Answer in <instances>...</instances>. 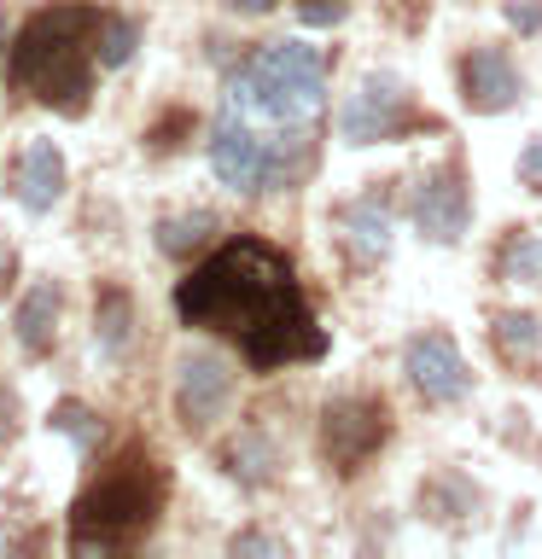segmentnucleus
<instances>
[{
	"mask_svg": "<svg viewBox=\"0 0 542 559\" xmlns=\"http://www.w3.org/2000/svg\"><path fill=\"white\" fill-rule=\"evenodd\" d=\"M12 192H17V204H24L30 216H47V210L64 199V157H59L52 140H30V146L17 152Z\"/></svg>",
	"mask_w": 542,
	"mask_h": 559,
	"instance_id": "nucleus-12",
	"label": "nucleus"
},
{
	"mask_svg": "<svg viewBox=\"0 0 542 559\" xmlns=\"http://www.w3.org/2000/svg\"><path fill=\"white\" fill-rule=\"evenodd\" d=\"M227 94H234L239 111H251L262 122L304 129V122H315V111L327 105V59L304 41H269L234 70Z\"/></svg>",
	"mask_w": 542,
	"mask_h": 559,
	"instance_id": "nucleus-3",
	"label": "nucleus"
},
{
	"mask_svg": "<svg viewBox=\"0 0 542 559\" xmlns=\"http://www.w3.org/2000/svg\"><path fill=\"white\" fill-rule=\"evenodd\" d=\"M461 87H467L472 111L496 117V111H514V105H519L525 76H519V64H514V52H507V47H472L467 70H461Z\"/></svg>",
	"mask_w": 542,
	"mask_h": 559,
	"instance_id": "nucleus-11",
	"label": "nucleus"
},
{
	"mask_svg": "<svg viewBox=\"0 0 542 559\" xmlns=\"http://www.w3.org/2000/svg\"><path fill=\"white\" fill-rule=\"evenodd\" d=\"M99 29H105V12L76 7V0L35 12L24 24V35L12 41V64H7L12 94H30V99H42L64 117L87 111V94H94L87 47H94Z\"/></svg>",
	"mask_w": 542,
	"mask_h": 559,
	"instance_id": "nucleus-2",
	"label": "nucleus"
},
{
	"mask_svg": "<svg viewBox=\"0 0 542 559\" xmlns=\"http://www.w3.org/2000/svg\"><path fill=\"white\" fill-rule=\"evenodd\" d=\"M350 17V0H297V24L304 29H339Z\"/></svg>",
	"mask_w": 542,
	"mask_h": 559,
	"instance_id": "nucleus-22",
	"label": "nucleus"
},
{
	"mask_svg": "<svg viewBox=\"0 0 542 559\" xmlns=\"http://www.w3.org/2000/svg\"><path fill=\"white\" fill-rule=\"evenodd\" d=\"M344 245H350V257L356 262H379L385 251H391V210L385 204H356L344 216Z\"/></svg>",
	"mask_w": 542,
	"mask_h": 559,
	"instance_id": "nucleus-14",
	"label": "nucleus"
},
{
	"mask_svg": "<svg viewBox=\"0 0 542 559\" xmlns=\"http://www.w3.org/2000/svg\"><path fill=\"white\" fill-rule=\"evenodd\" d=\"M157 501H164L157 472H146L140 461L129 466L117 461V472L94 478L70 507V548H111L122 536H140L152 524Z\"/></svg>",
	"mask_w": 542,
	"mask_h": 559,
	"instance_id": "nucleus-4",
	"label": "nucleus"
},
{
	"mask_svg": "<svg viewBox=\"0 0 542 559\" xmlns=\"http://www.w3.org/2000/svg\"><path fill=\"white\" fill-rule=\"evenodd\" d=\"M210 169H216V181L234 187V192H269L292 175V146L286 140H257L245 129L239 105L227 99V111L216 117V129H210Z\"/></svg>",
	"mask_w": 542,
	"mask_h": 559,
	"instance_id": "nucleus-5",
	"label": "nucleus"
},
{
	"mask_svg": "<svg viewBox=\"0 0 542 559\" xmlns=\"http://www.w3.org/2000/svg\"><path fill=\"white\" fill-rule=\"evenodd\" d=\"M12 431H17V396H12V391H0V443H7Z\"/></svg>",
	"mask_w": 542,
	"mask_h": 559,
	"instance_id": "nucleus-26",
	"label": "nucleus"
},
{
	"mask_svg": "<svg viewBox=\"0 0 542 559\" xmlns=\"http://www.w3.org/2000/svg\"><path fill=\"white\" fill-rule=\"evenodd\" d=\"M59 314H64L59 280H35L24 292V304H17V344H24L30 356H47L52 338H59Z\"/></svg>",
	"mask_w": 542,
	"mask_h": 559,
	"instance_id": "nucleus-13",
	"label": "nucleus"
},
{
	"mask_svg": "<svg viewBox=\"0 0 542 559\" xmlns=\"http://www.w3.org/2000/svg\"><path fill=\"white\" fill-rule=\"evenodd\" d=\"M490 332H496V344L507 349V356H531V349H542V314H531V309H502L496 321H490Z\"/></svg>",
	"mask_w": 542,
	"mask_h": 559,
	"instance_id": "nucleus-17",
	"label": "nucleus"
},
{
	"mask_svg": "<svg viewBox=\"0 0 542 559\" xmlns=\"http://www.w3.org/2000/svg\"><path fill=\"white\" fill-rule=\"evenodd\" d=\"M409 216H414V227H420V239L455 245V239L467 234V222H472L467 175H461V169H437V175H426V187H414Z\"/></svg>",
	"mask_w": 542,
	"mask_h": 559,
	"instance_id": "nucleus-10",
	"label": "nucleus"
},
{
	"mask_svg": "<svg viewBox=\"0 0 542 559\" xmlns=\"http://www.w3.org/2000/svg\"><path fill=\"white\" fill-rule=\"evenodd\" d=\"M227 402H234V373H227L216 356H204V349L181 356V373H175V408H181V426L187 431H210L227 414Z\"/></svg>",
	"mask_w": 542,
	"mask_h": 559,
	"instance_id": "nucleus-9",
	"label": "nucleus"
},
{
	"mask_svg": "<svg viewBox=\"0 0 542 559\" xmlns=\"http://www.w3.org/2000/svg\"><path fill=\"white\" fill-rule=\"evenodd\" d=\"M402 367H409V384L426 402H461L472 391V367L449 332H414L409 349H402Z\"/></svg>",
	"mask_w": 542,
	"mask_h": 559,
	"instance_id": "nucleus-7",
	"label": "nucleus"
},
{
	"mask_svg": "<svg viewBox=\"0 0 542 559\" xmlns=\"http://www.w3.org/2000/svg\"><path fill=\"white\" fill-rule=\"evenodd\" d=\"M134 41H140V29L129 24V17H105V29H99V64H129L134 59Z\"/></svg>",
	"mask_w": 542,
	"mask_h": 559,
	"instance_id": "nucleus-19",
	"label": "nucleus"
},
{
	"mask_svg": "<svg viewBox=\"0 0 542 559\" xmlns=\"http://www.w3.org/2000/svg\"><path fill=\"white\" fill-rule=\"evenodd\" d=\"M379 443H385V414H379V402H367V396L327 402V414H321V449H327L332 466H344V472L362 466Z\"/></svg>",
	"mask_w": 542,
	"mask_h": 559,
	"instance_id": "nucleus-8",
	"label": "nucleus"
},
{
	"mask_svg": "<svg viewBox=\"0 0 542 559\" xmlns=\"http://www.w3.org/2000/svg\"><path fill=\"white\" fill-rule=\"evenodd\" d=\"M269 461H274V449H269V443H262V437H257V431H245V443L234 449V472H239V478H245V484H251V478H269V472H274Z\"/></svg>",
	"mask_w": 542,
	"mask_h": 559,
	"instance_id": "nucleus-21",
	"label": "nucleus"
},
{
	"mask_svg": "<svg viewBox=\"0 0 542 559\" xmlns=\"http://www.w3.org/2000/svg\"><path fill=\"white\" fill-rule=\"evenodd\" d=\"M502 274L519 286H542V234H519L502 257Z\"/></svg>",
	"mask_w": 542,
	"mask_h": 559,
	"instance_id": "nucleus-18",
	"label": "nucleus"
},
{
	"mask_svg": "<svg viewBox=\"0 0 542 559\" xmlns=\"http://www.w3.org/2000/svg\"><path fill=\"white\" fill-rule=\"evenodd\" d=\"M175 309L187 326L234 338L257 373H274V367L309 361L327 349L304 292H297L292 262L262 239H227L216 257L199 262L175 286Z\"/></svg>",
	"mask_w": 542,
	"mask_h": 559,
	"instance_id": "nucleus-1",
	"label": "nucleus"
},
{
	"mask_svg": "<svg viewBox=\"0 0 542 559\" xmlns=\"http://www.w3.org/2000/svg\"><path fill=\"white\" fill-rule=\"evenodd\" d=\"M519 181H525V187H537V181H542V134L519 152Z\"/></svg>",
	"mask_w": 542,
	"mask_h": 559,
	"instance_id": "nucleus-25",
	"label": "nucleus"
},
{
	"mask_svg": "<svg viewBox=\"0 0 542 559\" xmlns=\"http://www.w3.org/2000/svg\"><path fill=\"white\" fill-rule=\"evenodd\" d=\"M274 0H234V12H269Z\"/></svg>",
	"mask_w": 542,
	"mask_h": 559,
	"instance_id": "nucleus-27",
	"label": "nucleus"
},
{
	"mask_svg": "<svg viewBox=\"0 0 542 559\" xmlns=\"http://www.w3.org/2000/svg\"><path fill=\"white\" fill-rule=\"evenodd\" d=\"M210 234H216V216H210V210H187V216H164V222H157V251H169V257H187L192 245H204Z\"/></svg>",
	"mask_w": 542,
	"mask_h": 559,
	"instance_id": "nucleus-16",
	"label": "nucleus"
},
{
	"mask_svg": "<svg viewBox=\"0 0 542 559\" xmlns=\"http://www.w3.org/2000/svg\"><path fill=\"white\" fill-rule=\"evenodd\" d=\"M227 554H286V542L269 536V531H239L234 542H227Z\"/></svg>",
	"mask_w": 542,
	"mask_h": 559,
	"instance_id": "nucleus-23",
	"label": "nucleus"
},
{
	"mask_svg": "<svg viewBox=\"0 0 542 559\" xmlns=\"http://www.w3.org/2000/svg\"><path fill=\"white\" fill-rule=\"evenodd\" d=\"M99 356L105 361H117L122 349L134 344V304H129V292H117V286H105L99 292Z\"/></svg>",
	"mask_w": 542,
	"mask_h": 559,
	"instance_id": "nucleus-15",
	"label": "nucleus"
},
{
	"mask_svg": "<svg viewBox=\"0 0 542 559\" xmlns=\"http://www.w3.org/2000/svg\"><path fill=\"white\" fill-rule=\"evenodd\" d=\"M402 117H409V82L397 70H367L362 87L339 111V134L350 146H379V140H391L402 129Z\"/></svg>",
	"mask_w": 542,
	"mask_h": 559,
	"instance_id": "nucleus-6",
	"label": "nucleus"
},
{
	"mask_svg": "<svg viewBox=\"0 0 542 559\" xmlns=\"http://www.w3.org/2000/svg\"><path fill=\"white\" fill-rule=\"evenodd\" d=\"M52 426L76 437V449H94V443H99V419L87 414L82 402H59V408H52Z\"/></svg>",
	"mask_w": 542,
	"mask_h": 559,
	"instance_id": "nucleus-20",
	"label": "nucleus"
},
{
	"mask_svg": "<svg viewBox=\"0 0 542 559\" xmlns=\"http://www.w3.org/2000/svg\"><path fill=\"white\" fill-rule=\"evenodd\" d=\"M507 24L525 29V35L542 29V0H507Z\"/></svg>",
	"mask_w": 542,
	"mask_h": 559,
	"instance_id": "nucleus-24",
	"label": "nucleus"
}]
</instances>
